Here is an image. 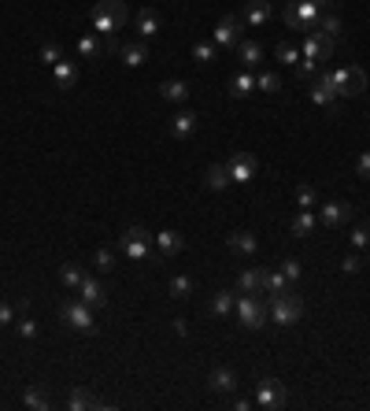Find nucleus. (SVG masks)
I'll return each mask as SVG.
<instances>
[{
	"label": "nucleus",
	"mask_w": 370,
	"mask_h": 411,
	"mask_svg": "<svg viewBox=\"0 0 370 411\" xmlns=\"http://www.w3.org/2000/svg\"><path fill=\"white\" fill-rule=\"evenodd\" d=\"M89 19H93V26L100 30V34L115 37L118 30L126 26V4H123V0H96Z\"/></svg>",
	"instance_id": "obj_1"
},
{
	"label": "nucleus",
	"mask_w": 370,
	"mask_h": 411,
	"mask_svg": "<svg viewBox=\"0 0 370 411\" xmlns=\"http://www.w3.org/2000/svg\"><path fill=\"white\" fill-rule=\"evenodd\" d=\"M234 311H237V319H241L245 330H263L270 322L267 300H259V293H241V297H237V304H234Z\"/></svg>",
	"instance_id": "obj_2"
},
{
	"label": "nucleus",
	"mask_w": 370,
	"mask_h": 411,
	"mask_svg": "<svg viewBox=\"0 0 370 411\" xmlns=\"http://www.w3.org/2000/svg\"><path fill=\"white\" fill-rule=\"evenodd\" d=\"M267 315L274 326H292V322L303 319V300L292 297V293H281V297H270L267 300Z\"/></svg>",
	"instance_id": "obj_3"
},
{
	"label": "nucleus",
	"mask_w": 370,
	"mask_h": 411,
	"mask_svg": "<svg viewBox=\"0 0 370 411\" xmlns=\"http://www.w3.org/2000/svg\"><path fill=\"white\" fill-rule=\"evenodd\" d=\"M281 19H285L289 30H315L319 19H322V8L315 4V0H289V8H285Z\"/></svg>",
	"instance_id": "obj_4"
},
{
	"label": "nucleus",
	"mask_w": 370,
	"mask_h": 411,
	"mask_svg": "<svg viewBox=\"0 0 370 411\" xmlns=\"http://www.w3.org/2000/svg\"><path fill=\"white\" fill-rule=\"evenodd\" d=\"M118 248L126 252V259H134V263H145L148 252L156 245H152V234L145 230V226H130V230L118 237Z\"/></svg>",
	"instance_id": "obj_5"
},
{
	"label": "nucleus",
	"mask_w": 370,
	"mask_h": 411,
	"mask_svg": "<svg viewBox=\"0 0 370 411\" xmlns=\"http://www.w3.org/2000/svg\"><path fill=\"white\" fill-rule=\"evenodd\" d=\"M330 78H333L337 96H359V93L367 89V71H363V67H355V63H348V67L330 71Z\"/></svg>",
	"instance_id": "obj_6"
},
{
	"label": "nucleus",
	"mask_w": 370,
	"mask_h": 411,
	"mask_svg": "<svg viewBox=\"0 0 370 411\" xmlns=\"http://www.w3.org/2000/svg\"><path fill=\"white\" fill-rule=\"evenodd\" d=\"M60 319L67 322L71 330H78V333H96V319H93V308L85 304V300H67V304L60 308Z\"/></svg>",
	"instance_id": "obj_7"
},
{
	"label": "nucleus",
	"mask_w": 370,
	"mask_h": 411,
	"mask_svg": "<svg viewBox=\"0 0 370 411\" xmlns=\"http://www.w3.org/2000/svg\"><path fill=\"white\" fill-rule=\"evenodd\" d=\"M281 404H285V385H281L278 378H259V385H256V408L274 411Z\"/></svg>",
	"instance_id": "obj_8"
},
{
	"label": "nucleus",
	"mask_w": 370,
	"mask_h": 411,
	"mask_svg": "<svg viewBox=\"0 0 370 411\" xmlns=\"http://www.w3.org/2000/svg\"><path fill=\"white\" fill-rule=\"evenodd\" d=\"M241 37H245V23L237 15H226L219 26H215V49H237L241 45Z\"/></svg>",
	"instance_id": "obj_9"
},
{
	"label": "nucleus",
	"mask_w": 370,
	"mask_h": 411,
	"mask_svg": "<svg viewBox=\"0 0 370 411\" xmlns=\"http://www.w3.org/2000/svg\"><path fill=\"white\" fill-rule=\"evenodd\" d=\"M226 167H230V178L237 182V186H248V182L256 178V170H259V159L252 152H234Z\"/></svg>",
	"instance_id": "obj_10"
},
{
	"label": "nucleus",
	"mask_w": 370,
	"mask_h": 411,
	"mask_svg": "<svg viewBox=\"0 0 370 411\" xmlns=\"http://www.w3.org/2000/svg\"><path fill=\"white\" fill-rule=\"evenodd\" d=\"M300 56H303V60H311V63H322V60H330V56H333V41H330V37H322V34H311V37H303V49H300Z\"/></svg>",
	"instance_id": "obj_11"
},
{
	"label": "nucleus",
	"mask_w": 370,
	"mask_h": 411,
	"mask_svg": "<svg viewBox=\"0 0 370 411\" xmlns=\"http://www.w3.org/2000/svg\"><path fill=\"white\" fill-rule=\"evenodd\" d=\"M319 219H322V226H341V222L352 219V204H348V200H330V204H322Z\"/></svg>",
	"instance_id": "obj_12"
},
{
	"label": "nucleus",
	"mask_w": 370,
	"mask_h": 411,
	"mask_svg": "<svg viewBox=\"0 0 370 411\" xmlns=\"http://www.w3.org/2000/svg\"><path fill=\"white\" fill-rule=\"evenodd\" d=\"M311 100L319 104V107H333L337 100V89H333V78H330V71L319 74V78L311 82Z\"/></svg>",
	"instance_id": "obj_13"
},
{
	"label": "nucleus",
	"mask_w": 370,
	"mask_h": 411,
	"mask_svg": "<svg viewBox=\"0 0 370 411\" xmlns=\"http://www.w3.org/2000/svg\"><path fill=\"white\" fill-rule=\"evenodd\" d=\"M152 245H156V252H159L163 259H170V256H178L182 248H185V237H182L178 230H163V234L152 237Z\"/></svg>",
	"instance_id": "obj_14"
},
{
	"label": "nucleus",
	"mask_w": 370,
	"mask_h": 411,
	"mask_svg": "<svg viewBox=\"0 0 370 411\" xmlns=\"http://www.w3.org/2000/svg\"><path fill=\"white\" fill-rule=\"evenodd\" d=\"M237 19H241L245 26L259 30V26H267V23H270V4H267V0H252V4H248Z\"/></svg>",
	"instance_id": "obj_15"
},
{
	"label": "nucleus",
	"mask_w": 370,
	"mask_h": 411,
	"mask_svg": "<svg viewBox=\"0 0 370 411\" xmlns=\"http://www.w3.org/2000/svg\"><path fill=\"white\" fill-rule=\"evenodd\" d=\"M234 52H237V60H241L245 71H252V67H259V63H263V45H259V41L241 37V45H237Z\"/></svg>",
	"instance_id": "obj_16"
},
{
	"label": "nucleus",
	"mask_w": 370,
	"mask_h": 411,
	"mask_svg": "<svg viewBox=\"0 0 370 411\" xmlns=\"http://www.w3.org/2000/svg\"><path fill=\"white\" fill-rule=\"evenodd\" d=\"M78 293H82V300H85L89 308H104V304H107V289L96 282V278H89V274H85V282L78 286Z\"/></svg>",
	"instance_id": "obj_17"
},
{
	"label": "nucleus",
	"mask_w": 370,
	"mask_h": 411,
	"mask_svg": "<svg viewBox=\"0 0 370 411\" xmlns=\"http://www.w3.org/2000/svg\"><path fill=\"white\" fill-rule=\"evenodd\" d=\"M204 186H208L211 193H222V189H230V186H234V178H230V167H226V164H211V167H208V175H204Z\"/></svg>",
	"instance_id": "obj_18"
},
{
	"label": "nucleus",
	"mask_w": 370,
	"mask_h": 411,
	"mask_svg": "<svg viewBox=\"0 0 370 411\" xmlns=\"http://www.w3.org/2000/svg\"><path fill=\"white\" fill-rule=\"evenodd\" d=\"M118 60H123L126 67H141V63L148 60V45L145 41H126V45H118Z\"/></svg>",
	"instance_id": "obj_19"
},
{
	"label": "nucleus",
	"mask_w": 370,
	"mask_h": 411,
	"mask_svg": "<svg viewBox=\"0 0 370 411\" xmlns=\"http://www.w3.org/2000/svg\"><path fill=\"white\" fill-rule=\"evenodd\" d=\"M208 385L215 389V393H234V389H237V371H234V367H215L211 378H208Z\"/></svg>",
	"instance_id": "obj_20"
},
{
	"label": "nucleus",
	"mask_w": 370,
	"mask_h": 411,
	"mask_svg": "<svg viewBox=\"0 0 370 411\" xmlns=\"http://www.w3.org/2000/svg\"><path fill=\"white\" fill-rule=\"evenodd\" d=\"M134 30L141 34V41H152L159 34V15L152 12V8H145V12H137V19H134Z\"/></svg>",
	"instance_id": "obj_21"
},
{
	"label": "nucleus",
	"mask_w": 370,
	"mask_h": 411,
	"mask_svg": "<svg viewBox=\"0 0 370 411\" xmlns=\"http://www.w3.org/2000/svg\"><path fill=\"white\" fill-rule=\"evenodd\" d=\"M252 89H256V74L241 67V71L230 78V96H234V100H241V96H248Z\"/></svg>",
	"instance_id": "obj_22"
},
{
	"label": "nucleus",
	"mask_w": 370,
	"mask_h": 411,
	"mask_svg": "<svg viewBox=\"0 0 370 411\" xmlns=\"http://www.w3.org/2000/svg\"><path fill=\"white\" fill-rule=\"evenodd\" d=\"M52 78H56L60 89H71L74 82H78V63H71V60H60L56 67H52Z\"/></svg>",
	"instance_id": "obj_23"
},
{
	"label": "nucleus",
	"mask_w": 370,
	"mask_h": 411,
	"mask_svg": "<svg viewBox=\"0 0 370 411\" xmlns=\"http://www.w3.org/2000/svg\"><path fill=\"white\" fill-rule=\"evenodd\" d=\"M289 278L281 274V270H263V293L267 297H281V293H289Z\"/></svg>",
	"instance_id": "obj_24"
},
{
	"label": "nucleus",
	"mask_w": 370,
	"mask_h": 411,
	"mask_svg": "<svg viewBox=\"0 0 370 411\" xmlns=\"http://www.w3.org/2000/svg\"><path fill=\"white\" fill-rule=\"evenodd\" d=\"M237 289H241V293H263V270H259V267H245L241 278H237Z\"/></svg>",
	"instance_id": "obj_25"
},
{
	"label": "nucleus",
	"mask_w": 370,
	"mask_h": 411,
	"mask_svg": "<svg viewBox=\"0 0 370 411\" xmlns=\"http://www.w3.org/2000/svg\"><path fill=\"white\" fill-rule=\"evenodd\" d=\"M170 134L174 137H193V134H197V115H193V112H178L170 119Z\"/></svg>",
	"instance_id": "obj_26"
},
{
	"label": "nucleus",
	"mask_w": 370,
	"mask_h": 411,
	"mask_svg": "<svg viewBox=\"0 0 370 411\" xmlns=\"http://www.w3.org/2000/svg\"><path fill=\"white\" fill-rule=\"evenodd\" d=\"M159 96H163V100H170V104H185V100H189V85L178 82V78H170V82L159 85Z\"/></svg>",
	"instance_id": "obj_27"
},
{
	"label": "nucleus",
	"mask_w": 370,
	"mask_h": 411,
	"mask_svg": "<svg viewBox=\"0 0 370 411\" xmlns=\"http://www.w3.org/2000/svg\"><path fill=\"white\" fill-rule=\"evenodd\" d=\"M256 248H259L256 234H230V252H237V256H256Z\"/></svg>",
	"instance_id": "obj_28"
},
{
	"label": "nucleus",
	"mask_w": 370,
	"mask_h": 411,
	"mask_svg": "<svg viewBox=\"0 0 370 411\" xmlns=\"http://www.w3.org/2000/svg\"><path fill=\"white\" fill-rule=\"evenodd\" d=\"M315 226H319V219L311 215V208H300V215L292 219V237H311Z\"/></svg>",
	"instance_id": "obj_29"
},
{
	"label": "nucleus",
	"mask_w": 370,
	"mask_h": 411,
	"mask_svg": "<svg viewBox=\"0 0 370 411\" xmlns=\"http://www.w3.org/2000/svg\"><path fill=\"white\" fill-rule=\"evenodd\" d=\"M274 60L285 63V67H297V63H300V49L292 45V41H278V45H274Z\"/></svg>",
	"instance_id": "obj_30"
},
{
	"label": "nucleus",
	"mask_w": 370,
	"mask_h": 411,
	"mask_svg": "<svg viewBox=\"0 0 370 411\" xmlns=\"http://www.w3.org/2000/svg\"><path fill=\"white\" fill-rule=\"evenodd\" d=\"M237 304V293H230V289H222V293L211 297V315H230Z\"/></svg>",
	"instance_id": "obj_31"
},
{
	"label": "nucleus",
	"mask_w": 370,
	"mask_h": 411,
	"mask_svg": "<svg viewBox=\"0 0 370 411\" xmlns=\"http://www.w3.org/2000/svg\"><path fill=\"white\" fill-rule=\"evenodd\" d=\"M60 282L67 286V289H78V286L85 282V270H82L78 263H63V267H60Z\"/></svg>",
	"instance_id": "obj_32"
},
{
	"label": "nucleus",
	"mask_w": 370,
	"mask_h": 411,
	"mask_svg": "<svg viewBox=\"0 0 370 411\" xmlns=\"http://www.w3.org/2000/svg\"><path fill=\"white\" fill-rule=\"evenodd\" d=\"M37 60L45 63V67H56V63L63 60V49H60V41H45V45L37 49Z\"/></svg>",
	"instance_id": "obj_33"
},
{
	"label": "nucleus",
	"mask_w": 370,
	"mask_h": 411,
	"mask_svg": "<svg viewBox=\"0 0 370 411\" xmlns=\"http://www.w3.org/2000/svg\"><path fill=\"white\" fill-rule=\"evenodd\" d=\"M167 293H170L174 300H185V297L193 293V278H189V274H174L170 286H167Z\"/></svg>",
	"instance_id": "obj_34"
},
{
	"label": "nucleus",
	"mask_w": 370,
	"mask_h": 411,
	"mask_svg": "<svg viewBox=\"0 0 370 411\" xmlns=\"http://www.w3.org/2000/svg\"><path fill=\"white\" fill-rule=\"evenodd\" d=\"M100 52H104V45L96 41V34H82L78 37V56L82 60H93V56H100Z\"/></svg>",
	"instance_id": "obj_35"
},
{
	"label": "nucleus",
	"mask_w": 370,
	"mask_h": 411,
	"mask_svg": "<svg viewBox=\"0 0 370 411\" xmlns=\"http://www.w3.org/2000/svg\"><path fill=\"white\" fill-rule=\"evenodd\" d=\"M315 34H322V37L337 41V37H341V19H337V15H322V19H319V26H315Z\"/></svg>",
	"instance_id": "obj_36"
},
{
	"label": "nucleus",
	"mask_w": 370,
	"mask_h": 411,
	"mask_svg": "<svg viewBox=\"0 0 370 411\" xmlns=\"http://www.w3.org/2000/svg\"><path fill=\"white\" fill-rule=\"evenodd\" d=\"M23 404H26V408L45 411V408H49V393H45L41 385H30V389H26V396H23Z\"/></svg>",
	"instance_id": "obj_37"
},
{
	"label": "nucleus",
	"mask_w": 370,
	"mask_h": 411,
	"mask_svg": "<svg viewBox=\"0 0 370 411\" xmlns=\"http://www.w3.org/2000/svg\"><path fill=\"white\" fill-rule=\"evenodd\" d=\"M67 408H71V411H85V408H100V404H96V400L85 393V389H74V393L67 396Z\"/></svg>",
	"instance_id": "obj_38"
},
{
	"label": "nucleus",
	"mask_w": 370,
	"mask_h": 411,
	"mask_svg": "<svg viewBox=\"0 0 370 411\" xmlns=\"http://www.w3.org/2000/svg\"><path fill=\"white\" fill-rule=\"evenodd\" d=\"M93 267L100 270V274L115 270V256H112V248H96V252H93Z\"/></svg>",
	"instance_id": "obj_39"
},
{
	"label": "nucleus",
	"mask_w": 370,
	"mask_h": 411,
	"mask_svg": "<svg viewBox=\"0 0 370 411\" xmlns=\"http://www.w3.org/2000/svg\"><path fill=\"white\" fill-rule=\"evenodd\" d=\"M193 60H197V63H211L215 60V41H197V45H193Z\"/></svg>",
	"instance_id": "obj_40"
},
{
	"label": "nucleus",
	"mask_w": 370,
	"mask_h": 411,
	"mask_svg": "<svg viewBox=\"0 0 370 411\" xmlns=\"http://www.w3.org/2000/svg\"><path fill=\"white\" fill-rule=\"evenodd\" d=\"M256 85L263 93H278L281 89V78H278V74H270V71H263V74H256Z\"/></svg>",
	"instance_id": "obj_41"
},
{
	"label": "nucleus",
	"mask_w": 370,
	"mask_h": 411,
	"mask_svg": "<svg viewBox=\"0 0 370 411\" xmlns=\"http://www.w3.org/2000/svg\"><path fill=\"white\" fill-rule=\"evenodd\" d=\"M297 204L300 208H315V204H319V193L311 186H297Z\"/></svg>",
	"instance_id": "obj_42"
},
{
	"label": "nucleus",
	"mask_w": 370,
	"mask_h": 411,
	"mask_svg": "<svg viewBox=\"0 0 370 411\" xmlns=\"http://www.w3.org/2000/svg\"><path fill=\"white\" fill-rule=\"evenodd\" d=\"M370 245V222H363V226H355L352 230V248L359 252V248H367Z\"/></svg>",
	"instance_id": "obj_43"
},
{
	"label": "nucleus",
	"mask_w": 370,
	"mask_h": 411,
	"mask_svg": "<svg viewBox=\"0 0 370 411\" xmlns=\"http://www.w3.org/2000/svg\"><path fill=\"white\" fill-rule=\"evenodd\" d=\"M15 330H19V338H23V341H34L37 338V322L34 319H19Z\"/></svg>",
	"instance_id": "obj_44"
},
{
	"label": "nucleus",
	"mask_w": 370,
	"mask_h": 411,
	"mask_svg": "<svg viewBox=\"0 0 370 411\" xmlns=\"http://www.w3.org/2000/svg\"><path fill=\"white\" fill-rule=\"evenodd\" d=\"M15 315H19V308H15V304H8V300H0V326H12Z\"/></svg>",
	"instance_id": "obj_45"
},
{
	"label": "nucleus",
	"mask_w": 370,
	"mask_h": 411,
	"mask_svg": "<svg viewBox=\"0 0 370 411\" xmlns=\"http://www.w3.org/2000/svg\"><path fill=\"white\" fill-rule=\"evenodd\" d=\"M341 270H344V274H359V270H363V259H359L355 252H352V256H344V263H341Z\"/></svg>",
	"instance_id": "obj_46"
},
{
	"label": "nucleus",
	"mask_w": 370,
	"mask_h": 411,
	"mask_svg": "<svg viewBox=\"0 0 370 411\" xmlns=\"http://www.w3.org/2000/svg\"><path fill=\"white\" fill-rule=\"evenodd\" d=\"M281 274H285L289 282H297V278H300V263H297V259H285V263H281Z\"/></svg>",
	"instance_id": "obj_47"
},
{
	"label": "nucleus",
	"mask_w": 370,
	"mask_h": 411,
	"mask_svg": "<svg viewBox=\"0 0 370 411\" xmlns=\"http://www.w3.org/2000/svg\"><path fill=\"white\" fill-rule=\"evenodd\" d=\"M355 170H359V178H367V182H370V152H363V156L355 159Z\"/></svg>",
	"instance_id": "obj_48"
},
{
	"label": "nucleus",
	"mask_w": 370,
	"mask_h": 411,
	"mask_svg": "<svg viewBox=\"0 0 370 411\" xmlns=\"http://www.w3.org/2000/svg\"><path fill=\"white\" fill-rule=\"evenodd\" d=\"M174 333H178V338H185V333H189V326H185V319H174Z\"/></svg>",
	"instance_id": "obj_49"
},
{
	"label": "nucleus",
	"mask_w": 370,
	"mask_h": 411,
	"mask_svg": "<svg viewBox=\"0 0 370 411\" xmlns=\"http://www.w3.org/2000/svg\"><path fill=\"white\" fill-rule=\"evenodd\" d=\"M104 52H115V56H118V37H107L104 41Z\"/></svg>",
	"instance_id": "obj_50"
},
{
	"label": "nucleus",
	"mask_w": 370,
	"mask_h": 411,
	"mask_svg": "<svg viewBox=\"0 0 370 411\" xmlns=\"http://www.w3.org/2000/svg\"><path fill=\"white\" fill-rule=\"evenodd\" d=\"M315 4H319V8H326V4H330V0H315Z\"/></svg>",
	"instance_id": "obj_51"
}]
</instances>
